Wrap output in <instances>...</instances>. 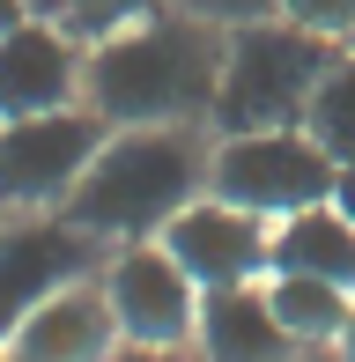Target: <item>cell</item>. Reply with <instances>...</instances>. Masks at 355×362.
<instances>
[{
    "instance_id": "ac0fdd59",
    "label": "cell",
    "mask_w": 355,
    "mask_h": 362,
    "mask_svg": "<svg viewBox=\"0 0 355 362\" xmlns=\"http://www.w3.org/2000/svg\"><path fill=\"white\" fill-rule=\"evenodd\" d=\"M111 362H185V355H178V348H119Z\"/></svg>"
},
{
    "instance_id": "d6986e66",
    "label": "cell",
    "mask_w": 355,
    "mask_h": 362,
    "mask_svg": "<svg viewBox=\"0 0 355 362\" xmlns=\"http://www.w3.org/2000/svg\"><path fill=\"white\" fill-rule=\"evenodd\" d=\"M333 200H341L348 215H355V163H341V177H333Z\"/></svg>"
},
{
    "instance_id": "3957f363",
    "label": "cell",
    "mask_w": 355,
    "mask_h": 362,
    "mask_svg": "<svg viewBox=\"0 0 355 362\" xmlns=\"http://www.w3.org/2000/svg\"><path fill=\"white\" fill-rule=\"evenodd\" d=\"M341 45L289 15H252L222 30V81H215V134H260V126H303L318 74Z\"/></svg>"
},
{
    "instance_id": "8992f818",
    "label": "cell",
    "mask_w": 355,
    "mask_h": 362,
    "mask_svg": "<svg viewBox=\"0 0 355 362\" xmlns=\"http://www.w3.org/2000/svg\"><path fill=\"white\" fill-rule=\"evenodd\" d=\"M104 303L126 348H185L200 325V281L163 252V244H119L104 267Z\"/></svg>"
},
{
    "instance_id": "e0dca14e",
    "label": "cell",
    "mask_w": 355,
    "mask_h": 362,
    "mask_svg": "<svg viewBox=\"0 0 355 362\" xmlns=\"http://www.w3.org/2000/svg\"><path fill=\"white\" fill-rule=\"evenodd\" d=\"M185 15H207V23L237 30V23H252V15H274V0H185Z\"/></svg>"
},
{
    "instance_id": "7402d4cb",
    "label": "cell",
    "mask_w": 355,
    "mask_h": 362,
    "mask_svg": "<svg viewBox=\"0 0 355 362\" xmlns=\"http://www.w3.org/2000/svg\"><path fill=\"white\" fill-rule=\"evenodd\" d=\"M59 8H67V0H30V15H52V23H59Z\"/></svg>"
},
{
    "instance_id": "2e32d148",
    "label": "cell",
    "mask_w": 355,
    "mask_h": 362,
    "mask_svg": "<svg viewBox=\"0 0 355 362\" xmlns=\"http://www.w3.org/2000/svg\"><path fill=\"white\" fill-rule=\"evenodd\" d=\"M274 15H289V23L318 30V37H333V45L355 37V0H274Z\"/></svg>"
},
{
    "instance_id": "ffe728a7",
    "label": "cell",
    "mask_w": 355,
    "mask_h": 362,
    "mask_svg": "<svg viewBox=\"0 0 355 362\" xmlns=\"http://www.w3.org/2000/svg\"><path fill=\"white\" fill-rule=\"evenodd\" d=\"M23 15H30V0H0V30H15Z\"/></svg>"
},
{
    "instance_id": "8fae6325",
    "label": "cell",
    "mask_w": 355,
    "mask_h": 362,
    "mask_svg": "<svg viewBox=\"0 0 355 362\" xmlns=\"http://www.w3.org/2000/svg\"><path fill=\"white\" fill-rule=\"evenodd\" d=\"M207 362H289L296 340L281 333L267 303V281H237V288H207L200 296V325H192Z\"/></svg>"
},
{
    "instance_id": "7c38bea8",
    "label": "cell",
    "mask_w": 355,
    "mask_h": 362,
    "mask_svg": "<svg viewBox=\"0 0 355 362\" xmlns=\"http://www.w3.org/2000/svg\"><path fill=\"white\" fill-rule=\"evenodd\" d=\"M267 274H318L355 296V215L341 200H318L303 215L274 222V267Z\"/></svg>"
},
{
    "instance_id": "603a6c76",
    "label": "cell",
    "mask_w": 355,
    "mask_h": 362,
    "mask_svg": "<svg viewBox=\"0 0 355 362\" xmlns=\"http://www.w3.org/2000/svg\"><path fill=\"white\" fill-rule=\"evenodd\" d=\"M0 362H8V348H0Z\"/></svg>"
},
{
    "instance_id": "5b68a950",
    "label": "cell",
    "mask_w": 355,
    "mask_h": 362,
    "mask_svg": "<svg viewBox=\"0 0 355 362\" xmlns=\"http://www.w3.org/2000/svg\"><path fill=\"white\" fill-rule=\"evenodd\" d=\"M104 141H111V126L89 104L37 111V119H0V200L8 207L67 200Z\"/></svg>"
},
{
    "instance_id": "9a60e30c",
    "label": "cell",
    "mask_w": 355,
    "mask_h": 362,
    "mask_svg": "<svg viewBox=\"0 0 355 362\" xmlns=\"http://www.w3.org/2000/svg\"><path fill=\"white\" fill-rule=\"evenodd\" d=\"M163 8H170V0H67V8H59V23H67L82 45H96V37L134 30V23H149V15H163Z\"/></svg>"
},
{
    "instance_id": "cb8c5ba5",
    "label": "cell",
    "mask_w": 355,
    "mask_h": 362,
    "mask_svg": "<svg viewBox=\"0 0 355 362\" xmlns=\"http://www.w3.org/2000/svg\"><path fill=\"white\" fill-rule=\"evenodd\" d=\"M348 45H355V37H348Z\"/></svg>"
},
{
    "instance_id": "30bf717a",
    "label": "cell",
    "mask_w": 355,
    "mask_h": 362,
    "mask_svg": "<svg viewBox=\"0 0 355 362\" xmlns=\"http://www.w3.org/2000/svg\"><path fill=\"white\" fill-rule=\"evenodd\" d=\"M8 362H111L119 348V325H111V303H104V281H74L59 288L52 303H37L8 340Z\"/></svg>"
},
{
    "instance_id": "4fadbf2b",
    "label": "cell",
    "mask_w": 355,
    "mask_h": 362,
    "mask_svg": "<svg viewBox=\"0 0 355 362\" xmlns=\"http://www.w3.org/2000/svg\"><path fill=\"white\" fill-rule=\"evenodd\" d=\"M267 303H274V318H281V333L296 348H333L348 310H355V296L318 281V274H267Z\"/></svg>"
},
{
    "instance_id": "7a4b0ae2",
    "label": "cell",
    "mask_w": 355,
    "mask_h": 362,
    "mask_svg": "<svg viewBox=\"0 0 355 362\" xmlns=\"http://www.w3.org/2000/svg\"><path fill=\"white\" fill-rule=\"evenodd\" d=\"M200 192H207V148L192 126H111L82 185L67 192V222L111 244H149Z\"/></svg>"
},
{
    "instance_id": "44dd1931",
    "label": "cell",
    "mask_w": 355,
    "mask_h": 362,
    "mask_svg": "<svg viewBox=\"0 0 355 362\" xmlns=\"http://www.w3.org/2000/svg\"><path fill=\"white\" fill-rule=\"evenodd\" d=\"M333 348H341V355L355 362V310H348V325H341V340H333Z\"/></svg>"
},
{
    "instance_id": "52a82bcc",
    "label": "cell",
    "mask_w": 355,
    "mask_h": 362,
    "mask_svg": "<svg viewBox=\"0 0 355 362\" xmlns=\"http://www.w3.org/2000/svg\"><path fill=\"white\" fill-rule=\"evenodd\" d=\"M156 244L200 281V296L207 288H237V281H267V267H274V222L215 200V192H200L192 207H178Z\"/></svg>"
},
{
    "instance_id": "9c48e42d",
    "label": "cell",
    "mask_w": 355,
    "mask_h": 362,
    "mask_svg": "<svg viewBox=\"0 0 355 362\" xmlns=\"http://www.w3.org/2000/svg\"><path fill=\"white\" fill-rule=\"evenodd\" d=\"M96 237L74 222H15L0 229V340L30 318L37 303H52L59 288L89 281Z\"/></svg>"
},
{
    "instance_id": "ba28073f",
    "label": "cell",
    "mask_w": 355,
    "mask_h": 362,
    "mask_svg": "<svg viewBox=\"0 0 355 362\" xmlns=\"http://www.w3.org/2000/svg\"><path fill=\"white\" fill-rule=\"evenodd\" d=\"M89 45L52 15H23L0 30V119H37V111H67L82 96Z\"/></svg>"
},
{
    "instance_id": "5bb4252c",
    "label": "cell",
    "mask_w": 355,
    "mask_h": 362,
    "mask_svg": "<svg viewBox=\"0 0 355 362\" xmlns=\"http://www.w3.org/2000/svg\"><path fill=\"white\" fill-rule=\"evenodd\" d=\"M303 134L326 148L333 163H355V45L333 52V67L318 74L311 111H303Z\"/></svg>"
},
{
    "instance_id": "277c9868",
    "label": "cell",
    "mask_w": 355,
    "mask_h": 362,
    "mask_svg": "<svg viewBox=\"0 0 355 362\" xmlns=\"http://www.w3.org/2000/svg\"><path fill=\"white\" fill-rule=\"evenodd\" d=\"M341 163L326 156L303 126H260V134H222L207 148V192L260 222H289L303 207L333 200Z\"/></svg>"
},
{
    "instance_id": "6da1fadb",
    "label": "cell",
    "mask_w": 355,
    "mask_h": 362,
    "mask_svg": "<svg viewBox=\"0 0 355 362\" xmlns=\"http://www.w3.org/2000/svg\"><path fill=\"white\" fill-rule=\"evenodd\" d=\"M215 81H222V23L163 8L89 45L82 104L104 126H192L215 111Z\"/></svg>"
}]
</instances>
